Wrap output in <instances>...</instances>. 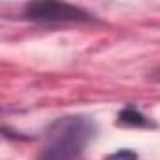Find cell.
<instances>
[{"label":"cell","instance_id":"obj_1","mask_svg":"<svg viewBox=\"0 0 160 160\" xmlns=\"http://www.w3.org/2000/svg\"><path fill=\"white\" fill-rule=\"evenodd\" d=\"M96 126L89 117H64L55 121L47 134L38 160H75L92 139Z\"/></svg>","mask_w":160,"mask_h":160},{"label":"cell","instance_id":"obj_2","mask_svg":"<svg viewBox=\"0 0 160 160\" xmlns=\"http://www.w3.org/2000/svg\"><path fill=\"white\" fill-rule=\"evenodd\" d=\"M23 17L40 23H77L87 21L89 13L66 2H30L23 8Z\"/></svg>","mask_w":160,"mask_h":160},{"label":"cell","instance_id":"obj_3","mask_svg":"<svg viewBox=\"0 0 160 160\" xmlns=\"http://www.w3.org/2000/svg\"><path fill=\"white\" fill-rule=\"evenodd\" d=\"M117 124L119 126H132V128H149V126H152V122L145 115H141L136 108H124L117 115Z\"/></svg>","mask_w":160,"mask_h":160},{"label":"cell","instance_id":"obj_4","mask_svg":"<svg viewBox=\"0 0 160 160\" xmlns=\"http://www.w3.org/2000/svg\"><path fill=\"white\" fill-rule=\"evenodd\" d=\"M106 160H138V154L130 149H121V151H115L113 154H109Z\"/></svg>","mask_w":160,"mask_h":160}]
</instances>
